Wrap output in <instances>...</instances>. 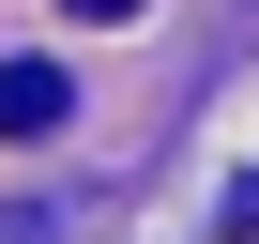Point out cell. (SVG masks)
I'll list each match as a JSON object with an SVG mask.
<instances>
[{
	"label": "cell",
	"mask_w": 259,
	"mask_h": 244,
	"mask_svg": "<svg viewBox=\"0 0 259 244\" xmlns=\"http://www.w3.org/2000/svg\"><path fill=\"white\" fill-rule=\"evenodd\" d=\"M61 107H76L61 61H0V138H61Z\"/></svg>",
	"instance_id": "obj_1"
},
{
	"label": "cell",
	"mask_w": 259,
	"mask_h": 244,
	"mask_svg": "<svg viewBox=\"0 0 259 244\" xmlns=\"http://www.w3.org/2000/svg\"><path fill=\"white\" fill-rule=\"evenodd\" d=\"M61 16H76V31H107V16H138V0H61Z\"/></svg>",
	"instance_id": "obj_2"
},
{
	"label": "cell",
	"mask_w": 259,
	"mask_h": 244,
	"mask_svg": "<svg viewBox=\"0 0 259 244\" xmlns=\"http://www.w3.org/2000/svg\"><path fill=\"white\" fill-rule=\"evenodd\" d=\"M0 244H46V214H0Z\"/></svg>",
	"instance_id": "obj_3"
}]
</instances>
